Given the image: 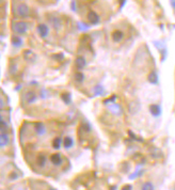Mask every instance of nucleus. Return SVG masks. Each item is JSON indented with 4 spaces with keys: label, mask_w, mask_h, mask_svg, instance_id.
<instances>
[{
    "label": "nucleus",
    "mask_w": 175,
    "mask_h": 190,
    "mask_svg": "<svg viewBox=\"0 0 175 190\" xmlns=\"http://www.w3.org/2000/svg\"><path fill=\"white\" fill-rule=\"evenodd\" d=\"M63 145L66 150H67V148H73V145H74V140H73V138H70V137H65L64 142H63Z\"/></svg>",
    "instance_id": "obj_20"
},
{
    "label": "nucleus",
    "mask_w": 175,
    "mask_h": 190,
    "mask_svg": "<svg viewBox=\"0 0 175 190\" xmlns=\"http://www.w3.org/2000/svg\"><path fill=\"white\" fill-rule=\"evenodd\" d=\"M93 92H94V95L95 96H101V95H103L104 93H105V91H104V88L102 85H97L94 87L93 89Z\"/></svg>",
    "instance_id": "obj_18"
},
{
    "label": "nucleus",
    "mask_w": 175,
    "mask_h": 190,
    "mask_svg": "<svg viewBox=\"0 0 175 190\" xmlns=\"http://www.w3.org/2000/svg\"><path fill=\"white\" fill-rule=\"evenodd\" d=\"M109 110L111 111L113 114H115V115H119V114H121V113L123 112V109H122V107L120 105H117V104H113V105L109 106Z\"/></svg>",
    "instance_id": "obj_13"
},
{
    "label": "nucleus",
    "mask_w": 175,
    "mask_h": 190,
    "mask_svg": "<svg viewBox=\"0 0 175 190\" xmlns=\"http://www.w3.org/2000/svg\"><path fill=\"white\" fill-rule=\"evenodd\" d=\"M50 161H52V164H54V166L59 167V166H61V164H63V158H62V156H61L59 153H57V154L52 155V157H50Z\"/></svg>",
    "instance_id": "obj_7"
},
{
    "label": "nucleus",
    "mask_w": 175,
    "mask_h": 190,
    "mask_svg": "<svg viewBox=\"0 0 175 190\" xmlns=\"http://www.w3.org/2000/svg\"><path fill=\"white\" fill-rule=\"evenodd\" d=\"M9 142L10 137L8 132H1V135H0V145H1V148H5V145H8Z\"/></svg>",
    "instance_id": "obj_11"
},
{
    "label": "nucleus",
    "mask_w": 175,
    "mask_h": 190,
    "mask_svg": "<svg viewBox=\"0 0 175 190\" xmlns=\"http://www.w3.org/2000/svg\"><path fill=\"white\" fill-rule=\"evenodd\" d=\"M88 20H89L92 25H97V23H99L101 18H99V15H98L95 11H90L89 13H88Z\"/></svg>",
    "instance_id": "obj_4"
},
{
    "label": "nucleus",
    "mask_w": 175,
    "mask_h": 190,
    "mask_svg": "<svg viewBox=\"0 0 175 190\" xmlns=\"http://www.w3.org/2000/svg\"><path fill=\"white\" fill-rule=\"evenodd\" d=\"M122 190H131V186L130 185H126Z\"/></svg>",
    "instance_id": "obj_28"
},
{
    "label": "nucleus",
    "mask_w": 175,
    "mask_h": 190,
    "mask_svg": "<svg viewBox=\"0 0 175 190\" xmlns=\"http://www.w3.org/2000/svg\"><path fill=\"white\" fill-rule=\"evenodd\" d=\"M141 190H155V187L151 182H145L141 187Z\"/></svg>",
    "instance_id": "obj_22"
},
{
    "label": "nucleus",
    "mask_w": 175,
    "mask_h": 190,
    "mask_svg": "<svg viewBox=\"0 0 175 190\" xmlns=\"http://www.w3.org/2000/svg\"><path fill=\"white\" fill-rule=\"evenodd\" d=\"M170 3H171V5H172V7H173V8H174V9H175V1H171Z\"/></svg>",
    "instance_id": "obj_29"
},
{
    "label": "nucleus",
    "mask_w": 175,
    "mask_h": 190,
    "mask_svg": "<svg viewBox=\"0 0 175 190\" xmlns=\"http://www.w3.org/2000/svg\"><path fill=\"white\" fill-rule=\"evenodd\" d=\"M34 132L39 136H43V135L46 134V127H45L44 123L42 122L34 123Z\"/></svg>",
    "instance_id": "obj_5"
},
{
    "label": "nucleus",
    "mask_w": 175,
    "mask_h": 190,
    "mask_svg": "<svg viewBox=\"0 0 175 190\" xmlns=\"http://www.w3.org/2000/svg\"><path fill=\"white\" fill-rule=\"evenodd\" d=\"M115 99H117V95H113V96H111V98L106 99V101H104V104H105V105H107V104H109V103H114Z\"/></svg>",
    "instance_id": "obj_27"
},
{
    "label": "nucleus",
    "mask_w": 175,
    "mask_h": 190,
    "mask_svg": "<svg viewBox=\"0 0 175 190\" xmlns=\"http://www.w3.org/2000/svg\"><path fill=\"white\" fill-rule=\"evenodd\" d=\"M23 59H25V61L29 62V63H33V62H35L36 61V58H37L36 55L30 49L23 50Z\"/></svg>",
    "instance_id": "obj_3"
},
{
    "label": "nucleus",
    "mask_w": 175,
    "mask_h": 190,
    "mask_svg": "<svg viewBox=\"0 0 175 190\" xmlns=\"http://www.w3.org/2000/svg\"><path fill=\"white\" fill-rule=\"evenodd\" d=\"M52 58L55 59V60H57V61H62L64 59V55L63 54H56L52 56Z\"/></svg>",
    "instance_id": "obj_26"
},
{
    "label": "nucleus",
    "mask_w": 175,
    "mask_h": 190,
    "mask_svg": "<svg viewBox=\"0 0 175 190\" xmlns=\"http://www.w3.org/2000/svg\"><path fill=\"white\" fill-rule=\"evenodd\" d=\"M15 14L21 18H27L30 15V9L25 2H17Z\"/></svg>",
    "instance_id": "obj_1"
},
{
    "label": "nucleus",
    "mask_w": 175,
    "mask_h": 190,
    "mask_svg": "<svg viewBox=\"0 0 175 190\" xmlns=\"http://www.w3.org/2000/svg\"><path fill=\"white\" fill-rule=\"evenodd\" d=\"M50 21H52V27H54L56 30H59V29L62 28V23H61L60 18H58V17H52Z\"/></svg>",
    "instance_id": "obj_16"
},
{
    "label": "nucleus",
    "mask_w": 175,
    "mask_h": 190,
    "mask_svg": "<svg viewBox=\"0 0 175 190\" xmlns=\"http://www.w3.org/2000/svg\"><path fill=\"white\" fill-rule=\"evenodd\" d=\"M61 99L64 101L65 105H70V101H72V96H70V94L65 92V93H62L61 94Z\"/></svg>",
    "instance_id": "obj_19"
},
{
    "label": "nucleus",
    "mask_w": 175,
    "mask_h": 190,
    "mask_svg": "<svg viewBox=\"0 0 175 190\" xmlns=\"http://www.w3.org/2000/svg\"><path fill=\"white\" fill-rule=\"evenodd\" d=\"M13 29L18 34H25L28 31L29 26L26 21H15L14 25H13Z\"/></svg>",
    "instance_id": "obj_2"
},
{
    "label": "nucleus",
    "mask_w": 175,
    "mask_h": 190,
    "mask_svg": "<svg viewBox=\"0 0 175 190\" xmlns=\"http://www.w3.org/2000/svg\"><path fill=\"white\" fill-rule=\"evenodd\" d=\"M75 80H76L78 83H81V82H83V80H84L83 73H81V72H77V73L75 74Z\"/></svg>",
    "instance_id": "obj_23"
},
{
    "label": "nucleus",
    "mask_w": 175,
    "mask_h": 190,
    "mask_svg": "<svg viewBox=\"0 0 175 190\" xmlns=\"http://www.w3.org/2000/svg\"><path fill=\"white\" fill-rule=\"evenodd\" d=\"M36 162L40 167H45V166H46V162H47V157L44 155V154H40V155L37 156Z\"/></svg>",
    "instance_id": "obj_17"
},
{
    "label": "nucleus",
    "mask_w": 175,
    "mask_h": 190,
    "mask_svg": "<svg viewBox=\"0 0 175 190\" xmlns=\"http://www.w3.org/2000/svg\"><path fill=\"white\" fill-rule=\"evenodd\" d=\"M111 38H112V40H113V42L120 43V42H122V40L124 39V33L122 32L121 30H115L112 32Z\"/></svg>",
    "instance_id": "obj_9"
},
{
    "label": "nucleus",
    "mask_w": 175,
    "mask_h": 190,
    "mask_svg": "<svg viewBox=\"0 0 175 190\" xmlns=\"http://www.w3.org/2000/svg\"><path fill=\"white\" fill-rule=\"evenodd\" d=\"M0 122H1V123H0V125H1V132H7L9 126H8V123L5 122V120H3L2 117H0Z\"/></svg>",
    "instance_id": "obj_24"
},
{
    "label": "nucleus",
    "mask_w": 175,
    "mask_h": 190,
    "mask_svg": "<svg viewBox=\"0 0 175 190\" xmlns=\"http://www.w3.org/2000/svg\"><path fill=\"white\" fill-rule=\"evenodd\" d=\"M149 111L152 113L153 117H157L161 114V108L159 105H156V104H153V105L149 106Z\"/></svg>",
    "instance_id": "obj_10"
},
{
    "label": "nucleus",
    "mask_w": 175,
    "mask_h": 190,
    "mask_svg": "<svg viewBox=\"0 0 175 190\" xmlns=\"http://www.w3.org/2000/svg\"><path fill=\"white\" fill-rule=\"evenodd\" d=\"M49 190H56V189H54V188H50V189H49Z\"/></svg>",
    "instance_id": "obj_30"
},
{
    "label": "nucleus",
    "mask_w": 175,
    "mask_h": 190,
    "mask_svg": "<svg viewBox=\"0 0 175 190\" xmlns=\"http://www.w3.org/2000/svg\"><path fill=\"white\" fill-rule=\"evenodd\" d=\"M11 43H12V45H13L14 47H20V46H23V39H21L20 36H17V35H14V36L12 38Z\"/></svg>",
    "instance_id": "obj_14"
},
{
    "label": "nucleus",
    "mask_w": 175,
    "mask_h": 190,
    "mask_svg": "<svg viewBox=\"0 0 175 190\" xmlns=\"http://www.w3.org/2000/svg\"><path fill=\"white\" fill-rule=\"evenodd\" d=\"M9 70L11 74H15L17 72V65L16 63H14V62H11L10 63V67H9Z\"/></svg>",
    "instance_id": "obj_25"
},
{
    "label": "nucleus",
    "mask_w": 175,
    "mask_h": 190,
    "mask_svg": "<svg viewBox=\"0 0 175 190\" xmlns=\"http://www.w3.org/2000/svg\"><path fill=\"white\" fill-rule=\"evenodd\" d=\"M37 99V95L35 94V92L33 91H29L25 94V101H27L28 104H33L35 103Z\"/></svg>",
    "instance_id": "obj_8"
},
{
    "label": "nucleus",
    "mask_w": 175,
    "mask_h": 190,
    "mask_svg": "<svg viewBox=\"0 0 175 190\" xmlns=\"http://www.w3.org/2000/svg\"><path fill=\"white\" fill-rule=\"evenodd\" d=\"M75 64H76V67L78 68V70H82V68H84L86 66V60L83 58V57H78L77 59H76V61H75Z\"/></svg>",
    "instance_id": "obj_12"
},
{
    "label": "nucleus",
    "mask_w": 175,
    "mask_h": 190,
    "mask_svg": "<svg viewBox=\"0 0 175 190\" xmlns=\"http://www.w3.org/2000/svg\"><path fill=\"white\" fill-rule=\"evenodd\" d=\"M37 32H39L41 38H43V39L47 38V35H48V33H49L48 26L45 25V23H40V25L37 26Z\"/></svg>",
    "instance_id": "obj_6"
},
{
    "label": "nucleus",
    "mask_w": 175,
    "mask_h": 190,
    "mask_svg": "<svg viewBox=\"0 0 175 190\" xmlns=\"http://www.w3.org/2000/svg\"><path fill=\"white\" fill-rule=\"evenodd\" d=\"M61 144H62V140H61V138H59V137H57V138L52 141V148H54L55 150H59V148H61Z\"/></svg>",
    "instance_id": "obj_21"
},
{
    "label": "nucleus",
    "mask_w": 175,
    "mask_h": 190,
    "mask_svg": "<svg viewBox=\"0 0 175 190\" xmlns=\"http://www.w3.org/2000/svg\"><path fill=\"white\" fill-rule=\"evenodd\" d=\"M147 80H148L151 83H153V85H157V83H158V75H157V73L155 70H153V72L149 73L148 77H147Z\"/></svg>",
    "instance_id": "obj_15"
}]
</instances>
